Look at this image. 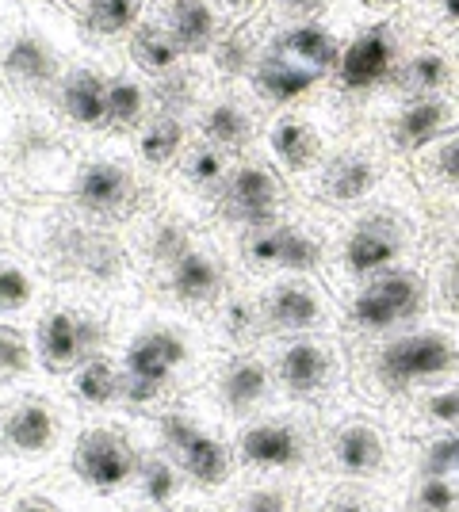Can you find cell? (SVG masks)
<instances>
[{"label":"cell","mask_w":459,"mask_h":512,"mask_svg":"<svg viewBox=\"0 0 459 512\" xmlns=\"http://www.w3.org/2000/svg\"><path fill=\"white\" fill-rule=\"evenodd\" d=\"M245 260L253 268H284V272H314L322 264V245L291 222H268L245 230Z\"/></svg>","instance_id":"obj_13"},{"label":"cell","mask_w":459,"mask_h":512,"mask_svg":"<svg viewBox=\"0 0 459 512\" xmlns=\"http://www.w3.org/2000/svg\"><path fill=\"white\" fill-rule=\"evenodd\" d=\"M345 268L352 276H379L402 256V226L391 214H368L345 237Z\"/></svg>","instance_id":"obj_17"},{"label":"cell","mask_w":459,"mask_h":512,"mask_svg":"<svg viewBox=\"0 0 459 512\" xmlns=\"http://www.w3.org/2000/svg\"><path fill=\"white\" fill-rule=\"evenodd\" d=\"M459 467V436H448V440H437L429 455H425V478H444L448 470Z\"/></svg>","instance_id":"obj_39"},{"label":"cell","mask_w":459,"mask_h":512,"mask_svg":"<svg viewBox=\"0 0 459 512\" xmlns=\"http://www.w3.org/2000/svg\"><path fill=\"white\" fill-rule=\"evenodd\" d=\"M16 512H50V509H46L43 501H35V497H31V501H23V505Z\"/></svg>","instance_id":"obj_47"},{"label":"cell","mask_w":459,"mask_h":512,"mask_svg":"<svg viewBox=\"0 0 459 512\" xmlns=\"http://www.w3.org/2000/svg\"><path fill=\"white\" fill-rule=\"evenodd\" d=\"M448 123H452V104L448 100H440V96H417V100H406L402 111L394 115L391 138L398 150H421Z\"/></svg>","instance_id":"obj_24"},{"label":"cell","mask_w":459,"mask_h":512,"mask_svg":"<svg viewBox=\"0 0 459 512\" xmlns=\"http://www.w3.org/2000/svg\"><path fill=\"white\" fill-rule=\"evenodd\" d=\"M337 463L352 474H372L379 463H383V440H379V432L368 425H349L337 432Z\"/></svg>","instance_id":"obj_33"},{"label":"cell","mask_w":459,"mask_h":512,"mask_svg":"<svg viewBox=\"0 0 459 512\" xmlns=\"http://www.w3.org/2000/svg\"><path fill=\"white\" fill-rule=\"evenodd\" d=\"M222 8V16L230 27H241V23H253L264 16V0H215Z\"/></svg>","instance_id":"obj_40"},{"label":"cell","mask_w":459,"mask_h":512,"mask_svg":"<svg viewBox=\"0 0 459 512\" xmlns=\"http://www.w3.org/2000/svg\"><path fill=\"white\" fill-rule=\"evenodd\" d=\"M150 115L153 85L146 77H138L127 62H115L108 77V134L111 138H134Z\"/></svg>","instance_id":"obj_21"},{"label":"cell","mask_w":459,"mask_h":512,"mask_svg":"<svg viewBox=\"0 0 459 512\" xmlns=\"http://www.w3.org/2000/svg\"><path fill=\"white\" fill-rule=\"evenodd\" d=\"M337 58H341V39L322 20L280 23L276 31L264 35L245 88L261 104L291 107L310 96L326 77H333Z\"/></svg>","instance_id":"obj_2"},{"label":"cell","mask_w":459,"mask_h":512,"mask_svg":"<svg viewBox=\"0 0 459 512\" xmlns=\"http://www.w3.org/2000/svg\"><path fill=\"white\" fill-rule=\"evenodd\" d=\"M176 470L173 463H161V459H153V463H146L142 467V493L150 497L157 509H165L169 501L176 497Z\"/></svg>","instance_id":"obj_36"},{"label":"cell","mask_w":459,"mask_h":512,"mask_svg":"<svg viewBox=\"0 0 459 512\" xmlns=\"http://www.w3.org/2000/svg\"><path fill=\"white\" fill-rule=\"evenodd\" d=\"M245 512H291V505H287L284 493L264 490V493H249V497H245Z\"/></svg>","instance_id":"obj_42"},{"label":"cell","mask_w":459,"mask_h":512,"mask_svg":"<svg viewBox=\"0 0 459 512\" xmlns=\"http://www.w3.org/2000/svg\"><path fill=\"white\" fill-rule=\"evenodd\" d=\"M364 4H372V8H383V4H391V0H364Z\"/></svg>","instance_id":"obj_49"},{"label":"cell","mask_w":459,"mask_h":512,"mask_svg":"<svg viewBox=\"0 0 459 512\" xmlns=\"http://www.w3.org/2000/svg\"><path fill=\"white\" fill-rule=\"evenodd\" d=\"M222 402L230 409H253L268 394V371H264L261 360H234L226 371H222V383H219Z\"/></svg>","instance_id":"obj_31"},{"label":"cell","mask_w":459,"mask_h":512,"mask_svg":"<svg viewBox=\"0 0 459 512\" xmlns=\"http://www.w3.org/2000/svg\"><path fill=\"white\" fill-rule=\"evenodd\" d=\"M27 367H31V341H27V333H20L8 321H0V379L27 375Z\"/></svg>","instance_id":"obj_35"},{"label":"cell","mask_w":459,"mask_h":512,"mask_svg":"<svg viewBox=\"0 0 459 512\" xmlns=\"http://www.w3.org/2000/svg\"><path fill=\"white\" fill-rule=\"evenodd\" d=\"M452 77V65L444 62L440 54H414L410 62H398L391 73V85L402 92V96H437L440 88L448 85Z\"/></svg>","instance_id":"obj_30"},{"label":"cell","mask_w":459,"mask_h":512,"mask_svg":"<svg viewBox=\"0 0 459 512\" xmlns=\"http://www.w3.org/2000/svg\"><path fill=\"white\" fill-rule=\"evenodd\" d=\"M161 432H165V440L176 448L184 470L196 478L199 486H222V482H226V474H230V455H226V448H222L219 440H211V436L199 432L188 417H176V413L165 417Z\"/></svg>","instance_id":"obj_20"},{"label":"cell","mask_w":459,"mask_h":512,"mask_svg":"<svg viewBox=\"0 0 459 512\" xmlns=\"http://www.w3.org/2000/svg\"><path fill=\"white\" fill-rule=\"evenodd\" d=\"M261 318L268 321V329L276 333H310L318 329L322 318H326V306L318 299V291L310 283H280L268 291V299L261 306Z\"/></svg>","instance_id":"obj_22"},{"label":"cell","mask_w":459,"mask_h":512,"mask_svg":"<svg viewBox=\"0 0 459 512\" xmlns=\"http://www.w3.org/2000/svg\"><path fill=\"white\" fill-rule=\"evenodd\" d=\"M448 295H452V302L459 306V264H456V272H452V283H448Z\"/></svg>","instance_id":"obj_48"},{"label":"cell","mask_w":459,"mask_h":512,"mask_svg":"<svg viewBox=\"0 0 459 512\" xmlns=\"http://www.w3.org/2000/svg\"><path fill=\"white\" fill-rule=\"evenodd\" d=\"M165 287L184 306H207V302H215L222 295V264L215 260V253H207V249H199L196 241H188L165 264Z\"/></svg>","instance_id":"obj_19"},{"label":"cell","mask_w":459,"mask_h":512,"mask_svg":"<svg viewBox=\"0 0 459 512\" xmlns=\"http://www.w3.org/2000/svg\"><path fill=\"white\" fill-rule=\"evenodd\" d=\"M264 142H268V153L287 172H310L322 161V138H318V130L310 127L303 115H295V111L276 115L268 123V130H264Z\"/></svg>","instance_id":"obj_23"},{"label":"cell","mask_w":459,"mask_h":512,"mask_svg":"<svg viewBox=\"0 0 459 512\" xmlns=\"http://www.w3.org/2000/svg\"><path fill=\"white\" fill-rule=\"evenodd\" d=\"M192 119L196 115H188V111H173V107L153 104V115L134 134L138 161L146 169H176V161L184 157V150L192 146V134H196Z\"/></svg>","instance_id":"obj_18"},{"label":"cell","mask_w":459,"mask_h":512,"mask_svg":"<svg viewBox=\"0 0 459 512\" xmlns=\"http://www.w3.org/2000/svg\"><path fill=\"white\" fill-rule=\"evenodd\" d=\"M241 455L253 467L284 470L303 459V440L287 425H253L241 432Z\"/></svg>","instance_id":"obj_25"},{"label":"cell","mask_w":459,"mask_h":512,"mask_svg":"<svg viewBox=\"0 0 459 512\" xmlns=\"http://www.w3.org/2000/svg\"><path fill=\"white\" fill-rule=\"evenodd\" d=\"M375 188V165L364 153H337L322 169V192L333 203H356Z\"/></svg>","instance_id":"obj_28"},{"label":"cell","mask_w":459,"mask_h":512,"mask_svg":"<svg viewBox=\"0 0 459 512\" xmlns=\"http://www.w3.org/2000/svg\"><path fill=\"white\" fill-rule=\"evenodd\" d=\"M230 161H234L230 153H222L219 146H211V142L196 138V142L184 150V157L176 161V172L188 180V188L219 195L222 184H226V176H230V169H234Z\"/></svg>","instance_id":"obj_29"},{"label":"cell","mask_w":459,"mask_h":512,"mask_svg":"<svg viewBox=\"0 0 459 512\" xmlns=\"http://www.w3.org/2000/svg\"><path fill=\"white\" fill-rule=\"evenodd\" d=\"M192 123H196V138L219 146L230 157H241V153L253 146V134H257L253 111L238 96V88H215V92H207L203 104L196 107V119Z\"/></svg>","instance_id":"obj_15"},{"label":"cell","mask_w":459,"mask_h":512,"mask_svg":"<svg viewBox=\"0 0 459 512\" xmlns=\"http://www.w3.org/2000/svg\"><path fill=\"white\" fill-rule=\"evenodd\" d=\"M437 165H440V172H444L448 180H456V184H459V138L444 142V150H440Z\"/></svg>","instance_id":"obj_44"},{"label":"cell","mask_w":459,"mask_h":512,"mask_svg":"<svg viewBox=\"0 0 459 512\" xmlns=\"http://www.w3.org/2000/svg\"><path fill=\"white\" fill-rule=\"evenodd\" d=\"M39 363H43L50 375H73L85 360L96 356L100 348V325L88 318V314H77V310H50L43 321H39Z\"/></svg>","instance_id":"obj_11"},{"label":"cell","mask_w":459,"mask_h":512,"mask_svg":"<svg viewBox=\"0 0 459 512\" xmlns=\"http://www.w3.org/2000/svg\"><path fill=\"white\" fill-rule=\"evenodd\" d=\"M437 8H440V16H444V20L459 23V0H437Z\"/></svg>","instance_id":"obj_45"},{"label":"cell","mask_w":459,"mask_h":512,"mask_svg":"<svg viewBox=\"0 0 459 512\" xmlns=\"http://www.w3.org/2000/svg\"><path fill=\"white\" fill-rule=\"evenodd\" d=\"M69 195L92 218H115V214H123L134 203L138 176H134V169L127 161L100 153V157H88V161L77 165Z\"/></svg>","instance_id":"obj_9"},{"label":"cell","mask_w":459,"mask_h":512,"mask_svg":"<svg viewBox=\"0 0 459 512\" xmlns=\"http://www.w3.org/2000/svg\"><path fill=\"white\" fill-rule=\"evenodd\" d=\"M425 310V283L414 272H379L352 299V321L368 333H383Z\"/></svg>","instance_id":"obj_7"},{"label":"cell","mask_w":459,"mask_h":512,"mask_svg":"<svg viewBox=\"0 0 459 512\" xmlns=\"http://www.w3.org/2000/svg\"><path fill=\"white\" fill-rule=\"evenodd\" d=\"M23 4H27V0H0V46H4V39L12 35V27L20 23Z\"/></svg>","instance_id":"obj_43"},{"label":"cell","mask_w":459,"mask_h":512,"mask_svg":"<svg viewBox=\"0 0 459 512\" xmlns=\"http://www.w3.org/2000/svg\"><path fill=\"white\" fill-rule=\"evenodd\" d=\"M115 62L123 58H104V54L77 58L54 88L50 111L81 134H108V77Z\"/></svg>","instance_id":"obj_3"},{"label":"cell","mask_w":459,"mask_h":512,"mask_svg":"<svg viewBox=\"0 0 459 512\" xmlns=\"http://www.w3.org/2000/svg\"><path fill=\"white\" fill-rule=\"evenodd\" d=\"M123 62L131 65L138 77H146L150 85H161V81H173L176 73H184V69H192V62L184 58V50L176 46V39L169 35V27L153 16L138 23V31H134L127 46H123Z\"/></svg>","instance_id":"obj_16"},{"label":"cell","mask_w":459,"mask_h":512,"mask_svg":"<svg viewBox=\"0 0 459 512\" xmlns=\"http://www.w3.org/2000/svg\"><path fill=\"white\" fill-rule=\"evenodd\" d=\"M280 199H284L280 176L268 169L264 161H238L230 169V176H226L222 192L215 195V207H219V214L230 226L257 230V226L276 222Z\"/></svg>","instance_id":"obj_5"},{"label":"cell","mask_w":459,"mask_h":512,"mask_svg":"<svg viewBox=\"0 0 459 512\" xmlns=\"http://www.w3.org/2000/svg\"><path fill=\"white\" fill-rule=\"evenodd\" d=\"M429 417L444 421V425H459V390H444L429 398Z\"/></svg>","instance_id":"obj_41"},{"label":"cell","mask_w":459,"mask_h":512,"mask_svg":"<svg viewBox=\"0 0 459 512\" xmlns=\"http://www.w3.org/2000/svg\"><path fill=\"white\" fill-rule=\"evenodd\" d=\"M188 360V344L176 329H142L123 356V398L134 406H146L165 394L176 367Z\"/></svg>","instance_id":"obj_4"},{"label":"cell","mask_w":459,"mask_h":512,"mask_svg":"<svg viewBox=\"0 0 459 512\" xmlns=\"http://www.w3.org/2000/svg\"><path fill=\"white\" fill-rule=\"evenodd\" d=\"M459 367L456 341L444 333H410L398 341L383 344V352L375 356V375L387 386H410L433 375H448Z\"/></svg>","instance_id":"obj_6"},{"label":"cell","mask_w":459,"mask_h":512,"mask_svg":"<svg viewBox=\"0 0 459 512\" xmlns=\"http://www.w3.org/2000/svg\"><path fill=\"white\" fill-rule=\"evenodd\" d=\"M153 0H69V16L77 23L88 50L123 58V46L150 16Z\"/></svg>","instance_id":"obj_10"},{"label":"cell","mask_w":459,"mask_h":512,"mask_svg":"<svg viewBox=\"0 0 459 512\" xmlns=\"http://www.w3.org/2000/svg\"><path fill=\"white\" fill-rule=\"evenodd\" d=\"M35 299V279L16 260H0V321L23 314Z\"/></svg>","instance_id":"obj_34"},{"label":"cell","mask_w":459,"mask_h":512,"mask_svg":"<svg viewBox=\"0 0 459 512\" xmlns=\"http://www.w3.org/2000/svg\"><path fill=\"white\" fill-rule=\"evenodd\" d=\"M153 16L169 27V35L192 65L207 62L219 39L230 31L215 0H153Z\"/></svg>","instance_id":"obj_12"},{"label":"cell","mask_w":459,"mask_h":512,"mask_svg":"<svg viewBox=\"0 0 459 512\" xmlns=\"http://www.w3.org/2000/svg\"><path fill=\"white\" fill-rule=\"evenodd\" d=\"M329 379V352L318 341H295L280 356V383L287 394L306 398L314 390H322Z\"/></svg>","instance_id":"obj_27"},{"label":"cell","mask_w":459,"mask_h":512,"mask_svg":"<svg viewBox=\"0 0 459 512\" xmlns=\"http://www.w3.org/2000/svg\"><path fill=\"white\" fill-rule=\"evenodd\" d=\"M329 512H368L360 501H337V505H329Z\"/></svg>","instance_id":"obj_46"},{"label":"cell","mask_w":459,"mask_h":512,"mask_svg":"<svg viewBox=\"0 0 459 512\" xmlns=\"http://www.w3.org/2000/svg\"><path fill=\"white\" fill-rule=\"evenodd\" d=\"M73 390L85 406H108L123 394V371L104 356H92L73 371Z\"/></svg>","instance_id":"obj_32"},{"label":"cell","mask_w":459,"mask_h":512,"mask_svg":"<svg viewBox=\"0 0 459 512\" xmlns=\"http://www.w3.org/2000/svg\"><path fill=\"white\" fill-rule=\"evenodd\" d=\"M73 470L92 490H119L123 482H131V474L138 470V455L119 432L88 428L85 436L77 440V448H73Z\"/></svg>","instance_id":"obj_14"},{"label":"cell","mask_w":459,"mask_h":512,"mask_svg":"<svg viewBox=\"0 0 459 512\" xmlns=\"http://www.w3.org/2000/svg\"><path fill=\"white\" fill-rule=\"evenodd\" d=\"M4 440L16 451H46L54 448V440H58V421H54V413H50L46 402L27 398V402L8 409V417H4Z\"/></svg>","instance_id":"obj_26"},{"label":"cell","mask_w":459,"mask_h":512,"mask_svg":"<svg viewBox=\"0 0 459 512\" xmlns=\"http://www.w3.org/2000/svg\"><path fill=\"white\" fill-rule=\"evenodd\" d=\"M88 50L77 23L62 4L27 0L20 23L0 46V85L23 107H50V96L66 69ZM108 58V54H104Z\"/></svg>","instance_id":"obj_1"},{"label":"cell","mask_w":459,"mask_h":512,"mask_svg":"<svg viewBox=\"0 0 459 512\" xmlns=\"http://www.w3.org/2000/svg\"><path fill=\"white\" fill-rule=\"evenodd\" d=\"M398 65V39L387 23H372L360 35H352L341 46V58L333 69V81L341 92H372L379 85H391V73Z\"/></svg>","instance_id":"obj_8"},{"label":"cell","mask_w":459,"mask_h":512,"mask_svg":"<svg viewBox=\"0 0 459 512\" xmlns=\"http://www.w3.org/2000/svg\"><path fill=\"white\" fill-rule=\"evenodd\" d=\"M284 23H306V20H322L329 0H264Z\"/></svg>","instance_id":"obj_38"},{"label":"cell","mask_w":459,"mask_h":512,"mask_svg":"<svg viewBox=\"0 0 459 512\" xmlns=\"http://www.w3.org/2000/svg\"><path fill=\"white\" fill-rule=\"evenodd\" d=\"M459 493L448 478H425L414 493V512H456Z\"/></svg>","instance_id":"obj_37"}]
</instances>
